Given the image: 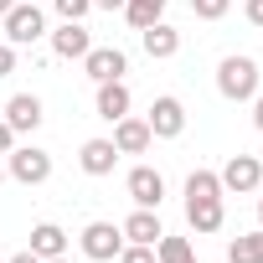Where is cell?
Here are the masks:
<instances>
[{
	"label": "cell",
	"mask_w": 263,
	"mask_h": 263,
	"mask_svg": "<svg viewBox=\"0 0 263 263\" xmlns=\"http://www.w3.org/2000/svg\"><path fill=\"white\" fill-rule=\"evenodd\" d=\"M222 181L212 171H191L186 176V222L191 232H222Z\"/></svg>",
	"instance_id": "6da1fadb"
},
{
	"label": "cell",
	"mask_w": 263,
	"mask_h": 263,
	"mask_svg": "<svg viewBox=\"0 0 263 263\" xmlns=\"http://www.w3.org/2000/svg\"><path fill=\"white\" fill-rule=\"evenodd\" d=\"M217 93L227 98V103H248V98H258V62L253 57H222V67H217Z\"/></svg>",
	"instance_id": "7a4b0ae2"
},
{
	"label": "cell",
	"mask_w": 263,
	"mask_h": 263,
	"mask_svg": "<svg viewBox=\"0 0 263 263\" xmlns=\"http://www.w3.org/2000/svg\"><path fill=\"white\" fill-rule=\"evenodd\" d=\"M42 31H47V16L36 6H21V0H16V6L6 11V42L11 47H31Z\"/></svg>",
	"instance_id": "3957f363"
},
{
	"label": "cell",
	"mask_w": 263,
	"mask_h": 263,
	"mask_svg": "<svg viewBox=\"0 0 263 263\" xmlns=\"http://www.w3.org/2000/svg\"><path fill=\"white\" fill-rule=\"evenodd\" d=\"M145 124H150V135H155V140H176L181 129H186V108H181V98H171V93H160V98L150 103V114H145Z\"/></svg>",
	"instance_id": "277c9868"
},
{
	"label": "cell",
	"mask_w": 263,
	"mask_h": 263,
	"mask_svg": "<svg viewBox=\"0 0 263 263\" xmlns=\"http://www.w3.org/2000/svg\"><path fill=\"white\" fill-rule=\"evenodd\" d=\"M119 248H124V232H119L114 222H88V227H83V253H88L93 263H114Z\"/></svg>",
	"instance_id": "5b68a950"
},
{
	"label": "cell",
	"mask_w": 263,
	"mask_h": 263,
	"mask_svg": "<svg viewBox=\"0 0 263 263\" xmlns=\"http://www.w3.org/2000/svg\"><path fill=\"white\" fill-rule=\"evenodd\" d=\"M129 201L160 212V201H165V176H160L155 165H135V171H129Z\"/></svg>",
	"instance_id": "8992f818"
},
{
	"label": "cell",
	"mask_w": 263,
	"mask_h": 263,
	"mask_svg": "<svg viewBox=\"0 0 263 263\" xmlns=\"http://www.w3.org/2000/svg\"><path fill=\"white\" fill-rule=\"evenodd\" d=\"M83 72H88L93 83H114V78H124V72H129V57H124L119 47H88Z\"/></svg>",
	"instance_id": "52a82bcc"
},
{
	"label": "cell",
	"mask_w": 263,
	"mask_h": 263,
	"mask_svg": "<svg viewBox=\"0 0 263 263\" xmlns=\"http://www.w3.org/2000/svg\"><path fill=\"white\" fill-rule=\"evenodd\" d=\"M11 176H16L21 186H42V181L52 176V155H47V150H36V145L11 150Z\"/></svg>",
	"instance_id": "ba28073f"
},
{
	"label": "cell",
	"mask_w": 263,
	"mask_h": 263,
	"mask_svg": "<svg viewBox=\"0 0 263 263\" xmlns=\"http://www.w3.org/2000/svg\"><path fill=\"white\" fill-rule=\"evenodd\" d=\"M222 191H258V181H263V160L258 155H232L227 165H222Z\"/></svg>",
	"instance_id": "9c48e42d"
},
{
	"label": "cell",
	"mask_w": 263,
	"mask_h": 263,
	"mask_svg": "<svg viewBox=\"0 0 263 263\" xmlns=\"http://www.w3.org/2000/svg\"><path fill=\"white\" fill-rule=\"evenodd\" d=\"M150 124L145 119H135V114H124V119H114V150L119 155H145L150 150Z\"/></svg>",
	"instance_id": "30bf717a"
},
{
	"label": "cell",
	"mask_w": 263,
	"mask_h": 263,
	"mask_svg": "<svg viewBox=\"0 0 263 263\" xmlns=\"http://www.w3.org/2000/svg\"><path fill=\"white\" fill-rule=\"evenodd\" d=\"M88 47H93V36H88L83 21H62V26L52 31V52H57V57H78V62H83Z\"/></svg>",
	"instance_id": "8fae6325"
},
{
	"label": "cell",
	"mask_w": 263,
	"mask_h": 263,
	"mask_svg": "<svg viewBox=\"0 0 263 263\" xmlns=\"http://www.w3.org/2000/svg\"><path fill=\"white\" fill-rule=\"evenodd\" d=\"M119 232H124L129 242H145V248H155L165 227H160V217H155L150 206H135V212H129V217H124V227H119Z\"/></svg>",
	"instance_id": "7c38bea8"
},
{
	"label": "cell",
	"mask_w": 263,
	"mask_h": 263,
	"mask_svg": "<svg viewBox=\"0 0 263 263\" xmlns=\"http://www.w3.org/2000/svg\"><path fill=\"white\" fill-rule=\"evenodd\" d=\"M6 124L16 129V135H31V129L42 124V98H36V93H16V98L6 103Z\"/></svg>",
	"instance_id": "4fadbf2b"
},
{
	"label": "cell",
	"mask_w": 263,
	"mask_h": 263,
	"mask_svg": "<svg viewBox=\"0 0 263 263\" xmlns=\"http://www.w3.org/2000/svg\"><path fill=\"white\" fill-rule=\"evenodd\" d=\"M129 103H135V98H129V88H124V78H114V83H98V119H124L129 114Z\"/></svg>",
	"instance_id": "5bb4252c"
},
{
	"label": "cell",
	"mask_w": 263,
	"mask_h": 263,
	"mask_svg": "<svg viewBox=\"0 0 263 263\" xmlns=\"http://www.w3.org/2000/svg\"><path fill=\"white\" fill-rule=\"evenodd\" d=\"M140 36H145V52H150L155 62H165V57H176V52H181V31H176V26H165V21L145 26Z\"/></svg>",
	"instance_id": "9a60e30c"
},
{
	"label": "cell",
	"mask_w": 263,
	"mask_h": 263,
	"mask_svg": "<svg viewBox=\"0 0 263 263\" xmlns=\"http://www.w3.org/2000/svg\"><path fill=\"white\" fill-rule=\"evenodd\" d=\"M114 160H119L114 140H88V145H83V155H78V165H83L88 176H114Z\"/></svg>",
	"instance_id": "2e32d148"
},
{
	"label": "cell",
	"mask_w": 263,
	"mask_h": 263,
	"mask_svg": "<svg viewBox=\"0 0 263 263\" xmlns=\"http://www.w3.org/2000/svg\"><path fill=\"white\" fill-rule=\"evenodd\" d=\"M31 253H36V258H62V253H67V232H62L57 222L31 227Z\"/></svg>",
	"instance_id": "e0dca14e"
},
{
	"label": "cell",
	"mask_w": 263,
	"mask_h": 263,
	"mask_svg": "<svg viewBox=\"0 0 263 263\" xmlns=\"http://www.w3.org/2000/svg\"><path fill=\"white\" fill-rule=\"evenodd\" d=\"M227 263H263V227L258 232H237L227 242Z\"/></svg>",
	"instance_id": "ac0fdd59"
},
{
	"label": "cell",
	"mask_w": 263,
	"mask_h": 263,
	"mask_svg": "<svg viewBox=\"0 0 263 263\" xmlns=\"http://www.w3.org/2000/svg\"><path fill=\"white\" fill-rule=\"evenodd\" d=\"M155 263H196V248H191L186 237L160 232V242H155Z\"/></svg>",
	"instance_id": "d6986e66"
},
{
	"label": "cell",
	"mask_w": 263,
	"mask_h": 263,
	"mask_svg": "<svg viewBox=\"0 0 263 263\" xmlns=\"http://www.w3.org/2000/svg\"><path fill=\"white\" fill-rule=\"evenodd\" d=\"M160 11H165V0H124V16H129V26H135V31L155 26Z\"/></svg>",
	"instance_id": "ffe728a7"
},
{
	"label": "cell",
	"mask_w": 263,
	"mask_h": 263,
	"mask_svg": "<svg viewBox=\"0 0 263 263\" xmlns=\"http://www.w3.org/2000/svg\"><path fill=\"white\" fill-rule=\"evenodd\" d=\"M52 6H57L62 21H83V16L93 11V0H52Z\"/></svg>",
	"instance_id": "44dd1931"
},
{
	"label": "cell",
	"mask_w": 263,
	"mask_h": 263,
	"mask_svg": "<svg viewBox=\"0 0 263 263\" xmlns=\"http://www.w3.org/2000/svg\"><path fill=\"white\" fill-rule=\"evenodd\" d=\"M227 6H232V0H191V11H196L201 21H222V16H227Z\"/></svg>",
	"instance_id": "7402d4cb"
},
{
	"label": "cell",
	"mask_w": 263,
	"mask_h": 263,
	"mask_svg": "<svg viewBox=\"0 0 263 263\" xmlns=\"http://www.w3.org/2000/svg\"><path fill=\"white\" fill-rule=\"evenodd\" d=\"M119 263H155V248H145V242H129V248H119Z\"/></svg>",
	"instance_id": "603a6c76"
},
{
	"label": "cell",
	"mask_w": 263,
	"mask_h": 263,
	"mask_svg": "<svg viewBox=\"0 0 263 263\" xmlns=\"http://www.w3.org/2000/svg\"><path fill=\"white\" fill-rule=\"evenodd\" d=\"M11 72H16V47L0 42V78H11Z\"/></svg>",
	"instance_id": "cb8c5ba5"
},
{
	"label": "cell",
	"mask_w": 263,
	"mask_h": 263,
	"mask_svg": "<svg viewBox=\"0 0 263 263\" xmlns=\"http://www.w3.org/2000/svg\"><path fill=\"white\" fill-rule=\"evenodd\" d=\"M11 150H16V129L0 119V155H11Z\"/></svg>",
	"instance_id": "d4e9b609"
},
{
	"label": "cell",
	"mask_w": 263,
	"mask_h": 263,
	"mask_svg": "<svg viewBox=\"0 0 263 263\" xmlns=\"http://www.w3.org/2000/svg\"><path fill=\"white\" fill-rule=\"evenodd\" d=\"M242 11H248V21H253V26H263V0H248Z\"/></svg>",
	"instance_id": "484cf974"
},
{
	"label": "cell",
	"mask_w": 263,
	"mask_h": 263,
	"mask_svg": "<svg viewBox=\"0 0 263 263\" xmlns=\"http://www.w3.org/2000/svg\"><path fill=\"white\" fill-rule=\"evenodd\" d=\"M6 263H42V258H36V253L26 248V253H16V258H6Z\"/></svg>",
	"instance_id": "4316f807"
},
{
	"label": "cell",
	"mask_w": 263,
	"mask_h": 263,
	"mask_svg": "<svg viewBox=\"0 0 263 263\" xmlns=\"http://www.w3.org/2000/svg\"><path fill=\"white\" fill-rule=\"evenodd\" d=\"M253 124H258V129H263V93H258V98H253Z\"/></svg>",
	"instance_id": "83f0119b"
},
{
	"label": "cell",
	"mask_w": 263,
	"mask_h": 263,
	"mask_svg": "<svg viewBox=\"0 0 263 263\" xmlns=\"http://www.w3.org/2000/svg\"><path fill=\"white\" fill-rule=\"evenodd\" d=\"M98 11H124V0H93Z\"/></svg>",
	"instance_id": "f1b7e54d"
},
{
	"label": "cell",
	"mask_w": 263,
	"mask_h": 263,
	"mask_svg": "<svg viewBox=\"0 0 263 263\" xmlns=\"http://www.w3.org/2000/svg\"><path fill=\"white\" fill-rule=\"evenodd\" d=\"M11 6H16V0H0V16H6V11H11Z\"/></svg>",
	"instance_id": "f546056e"
},
{
	"label": "cell",
	"mask_w": 263,
	"mask_h": 263,
	"mask_svg": "<svg viewBox=\"0 0 263 263\" xmlns=\"http://www.w3.org/2000/svg\"><path fill=\"white\" fill-rule=\"evenodd\" d=\"M42 263H67V258H42Z\"/></svg>",
	"instance_id": "4dcf8cb0"
},
{
	"label": "cell",
	"mask_w": 263,
	"mask_h": 263,
	"mask_svg": "<svg viewBox=\"0 0 263 263\" xmlns=\"http://www.w3.org/2000/svg\"><path fill=\"white\" fill-rule=\"evenodd\" d=\"M258 222H263V196H258Z\"/></svg>",
	"instance_id": "1f68e13d"
}]
</instances>
